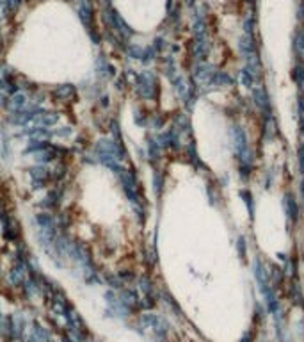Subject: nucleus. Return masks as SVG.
Wrapping results in <instances>:
<instances>
[{
	"mask_svg": "<svg viewBox=\"0 0 304 342\" xmlns=\"http://www.w3.org/2000/svg\"><path fill=\"white\" fill-rule=\"evenodd\" d=\"M295 48H297V52H299L304 59V31H301L299 34L295 36Z\"/></svg>",
	"mask_w": 304,
	"mask_h": 342,
	"instance_id": "2",
	"label": "nucleus"
},
{
	"mask_svg": "<svg viewBox=\"0 0 304 342\" xmlns=\"http://www.w3.org/2000/svg\"><path fill=\"white\" fill-rule=\"evenodd\" d=\"M283 205H285V210H286L288 219H292V223H297V219H299V207H297L295 198L292 196V194H285Z\"/></svg>",
	"mask_w": 304,
	"mask_h": 342,
	"instance_id": "1",
	"label": "nucleus"
},
{
	"mask_svg": "<svg viewBox=\"0 0 304 342\" xmlns=\"http://www.w3.org/2000/svg\"><path fill=\"white\" fill-rule=\"evenodd\" d=\"M294 78L297 80V82H301V80H303V78H304V68H295Z\"/></svg>",
	"mask_w": 304,
	"mask_h": 342,
	"instance_id": "3",
	"label": "nucleus"
}]
</instances>
